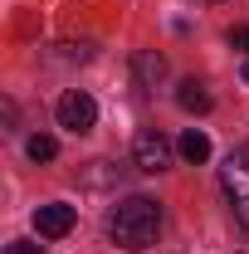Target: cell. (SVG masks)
Segmentation results:
<instances>
[{
  "label": "cell",
  "mask_w": 249,
  "mask_h": 254,
  "mask_svg": "<svg viewBox=\"0 0 249 254\" xmlns=\"http://www.w3.org/2000/svg\"><path fill=\"white\" fill-rule=\"evenodd\" d=\"M156 230H161V205L147 200V195H127L118 200L113 210H108V235H113V245H123V250H147L156 245Z\"/></svg>",
  "instance_id": "1"
},
{
  "label": "cell",
  "mask_w": 249,
  "mask_h": 254,
  "mask_svg": "<svg viewBox=\"0 0 249 254\" xmlns=\"http://www.w3.org/2000/svg\"><path fill=\"white\" fill-rule=\"evenodd\" d=\"M132 161H137V171L156 176V171H166V166H171V142H166L156 127H142V132H137V142H132Z\"/></svg>",
  "instance_id": "2"
},
{
  "label": "cell",
  "mask_w": 249,
  "mask_h": 254,
  "mask_svg": "<svg viewBox=\"0 0 249 254\" xmlns=\"http://www.w3.org/2000/svg\"><path fill=\"white\" fill-rule=\"evenodd\" d=\"M54 113H59V127H68V132H93V123H98V103L83 88H68Z\"/></svg>",
  "instance_id": "3"
},
{
  "label": "cell",
  "mask_w": 249,
  "mask_h": 254,
  "mask_svg": "<svg viewBox=\"0 0 249 254\" xmlns=\"http://www.w3.org/2000/svg\"><path fill=\"white\" fill-rule=\"evenodd\" d=\"M73 220H78V210L63 205V200H49V205L34 210V230H39L44 240H63V235L73 230Z\"/></svg>",
  "instance_id": "4"
},
{
  "label": "cell",
  "mask_w": 249,
  "mask_h": 254,
  "mask_svg": "<svg viewBox=\"0 0 249 254\" xmlns=\"http://www.w3.org/2000/svg\"><path fill=\"white\" fill-rule=\"evenodd\" d=\"M220 181H225V190H230V200H249V142H245V147H235V152L225 157Z\"/></svg>",
  "instance_id": "5"
},
{
  "label": "cell",
  "mask_w": 249,
  "mask_h": 254,
  "mask_svg": "<svg viewBox=\"0 0 249 254\" xmlns=\"http://www.w3.org/2000/svg\"><path fill=\"white\" fill-rule=\"evenodd\" d=\"M132 78H137V88H156L166 78V59L156 49H137L132 54Z\"/></svg>",
  "instance_id": "6"
},
{
  "label": "cell",
  "mask_w": 249,
  "mask_h": 254,
  "mask_svg": "<svg viewBox=\"0 0 249 254\" xmlns=\"http://www.w3.org/2000/svg\"><path fill=\"white\" fill-rule=\"evenodd\" d=\"M176 152H181V157H186L190 166H200V161H210V137L190 127V132H181V142H176Z\"/></svg>",
  "instance_id": "7"
},
{
  "label": "cell",
  "mask_w": 249,
  "mask_h": 254,
  "mask_svg": "<svg viewBox=\"0 0 249 254\" xmlns=\"http://www.w3.org/2000/svg\"><path fill=\"white\" fill-rule=\"evenodd\" d=\"M176 103H181V113H210V93H205V83H195V78H186V83L176 88Z\"/></svg>",
  "instance_id": "8"
},
{
  "label": "cell",
  "mask_w": 249,
  "mask_h": 254,
  "mask_svg": "<svg viewBox=\"0 0 249 254\" xmlns=\"http://www.w3.org/2000/svg\"><path fill=\"white\" fill-rule=\"evenodd\" d=\"M25 152H30L34 161H54V157H59V142H54L49 132H34L30 142H25Z\"/></svg>",
  "instance_id": "9"
},
{
  "label": "cell",
  "mask_w": 249,
  "mask_h": 254,
  "mask_svg": "<svg viewBox=\"0 0 249 254\" xmlns=\"http://www.w3.org/2000/svg\"><path fill=\"white\" fill-rule=\"evenodd\" d=\"M5 254H44V250L30 245V240H15V245H5Z\"/></svg>",
  "instance_id": "10"
},
{
  "label": "cell",
  "mask_w": 249,
  "mask_h": 254,
  "mask_svg": "<svg viewBox=\"0 0 249 254\" xmlns=\"http://www.w3.org/2000/svg\"><path fill=\"white\" fill-rule=\"evenodd\" d=\"M230 44H235L240 54H249V30H235V34H230Z\"/></svg>",
  "instance_id": "11"
},
{
  "label": "cell",
  "mask_w": 249,
  "mask_h": 254,
  "mask_svg": "<svg viewBox=\"0 0 249 254\" xmlns=\"http://www.w3.org/2000/svg\"><path fill=\"white\" fill-rule=\"evenodd\" d=\"M235 215H240V225L249 230V200H235Z\"/></svg>",
  "instance_id": "12"
},
{
  "label": "cell",
  "mask_w": 249,
  "mask_h": 254,
  "mask_svg": "<svg viewBox=\"0 0 249 254\" xmlns=\"http://www.w3.org/2000/svg\"><path fill=\"white\" fill-rule=\"evenodd\" d=\"M245 83H249V59H245Z\"/></svg>",
  "instance_id": "13"
}]
</instances>
